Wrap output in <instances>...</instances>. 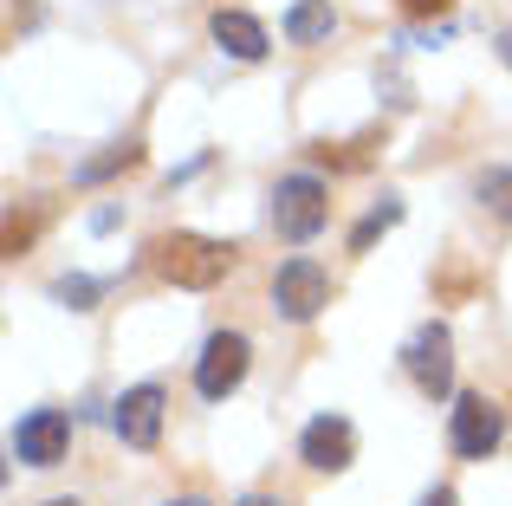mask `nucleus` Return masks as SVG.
<instances>
[{
  "mask_svg": "<svg viewBox=\"0 0 512 506\" xmlns=\"http://www.w3.org/2000/svg\"><path fill=\"white\" fill-rule=\"evenodd\" d=\"M150 266L169 279V286L208 292V286H221V279H227L234 247H227V241H208V234H163V241L150 247Z\"/></svg>",
  "mask_w": 512,
  "mask_h": 506,
  "instance_id": "obj_1",
  "label": "nucleus"
},
{
  "mask_svg": "<svg viewBox=\"0 0 512 506\" xmlns=\"http://www.w3.org/2000/svg\"><path fill=\"white\" fill-rule=\"evenodd\" d=\"M325 221H331V189L318 176H286L273 189V228H279V241L305 247V241L325 234Z\"/></svg>",
  "mask_w": 512,
  "mask_h": 506,
  "instance_id": "obj_2",
  "label": "nucleus"
},
{
  "mask_svg": "<svg viewBox=\"0 0 512 506\" xmlns=\"http://www.w3.org/2000/svg\"><path fill=\"white\" fill-rule=\"evenodd\" d=\"M402 370H409V383L428 396V403L454 390V338H448V325H441V318H428V325L402 344Z\"/></svg>",
  "mask_w": 512,
  "mask_h": 506,
  "instance_id": "obj_3",
  "label": "nucleus"
},
{
  "mask_svg": "<svg viewBox=\"0 0 512 506\" xmlns=\"http://www.w3.org/2000/svg\"><path fill=\"white\" fill-rule=\"evenodd\" d=\"M500 435H506V422H500V409H493L480 390L454 396V416H448V448H454L461 461H487L493 448H500Z\"/></svg>",
  "mask_w": 512,
  "mask_h": 506,
  "instance_id": "obj_4",
  "label": "nucleus"
},
{
  "mask_svg": "<svg viewBox=\"0 0 512 506\" xmlns=\"http://www.w3.org/2000/svg\"><path fill=\"white\" fill-rule=\"evenodd\" d=\"M247 357H253V344L240 338V331H214V338L201 344L195 390L208 396V403H221V396H234L240 383H247Z\"/></svg>",
  "mask_w": 512,
  "mask_h": 506,
  "instance_id": "obj_5",
  "label": "nucleus"
},
{
  "mask_svg": "<svg viewBox=\"0 0 512 506\" xmlns=\"http://www.w3.org/2000/svg\"><path fill=\"white\" fill-rule=\"evenodd\" d=\"M273 305L292 318V325H305V318H318L331 305V273L318 260H286L273 273Z\"/></svg>",
  "mask_w": 512,
  "mask_h": 506,
  "instance_id": "obj_6",
  "label": "nucleus"
},
{
  "mask_svg": "<svg viewBox=\"0 0 512 506\" xmlns=\"http://www.w3.org/2000/svg\"><path fill=\"white\" fill-rule=\"evenodd\" d=\"M65 442H72V416H65V409H33V416L13 429V455H20L26 468H59Z\"/></svg>",
  "mask_w": 512,
  "mask_h": 506,
  "instance_id": "obj_7",
  "label": "nucleus"
},
{
  "mask_svg": "<svg viewBox=\"0 0 512 506\" xmlns=\"http://www.w3.org/2000/svg\"><path fill=\"white\" fill-rule=\"evenodd\" d=\"M299 455H305V468H318V474H344L350 461H357V429H350L344 416H312L305 435H299Z\"/></svg>",
  "mask_w": 512,
  "mask_h": 506,
  "instance_id": "obj_8",
  "label": "nucleus"
},
{
  "mask_svg": "<svg viewBox=\"0 0 512 506\" xmlns=\"http://www.w3.org/2000/svg\"><path fill=\"white\" fill-rule=\"evenodd\" d=\"M163 409H169V396L156 390V383H137V390H124L117 396V435H124L130 448H143V455H150L156 442H163Z\"/></svg>",
  "mask_w": 512,
  "mask_h": 506,
  "instance_id": "obj_9",
  "label": "nucleus"
},
{
  "mask_svg": "<svg viewBox=\"0 0 512 506\" xmlns=\"http://www.w3.org/2000/svg\"><path fill=\"white\" fill-rule=\"evenodd\" d=\"M208 33H214V46L221 52H234V59H266V26L253 20V13H240V7H214V20H208Z\"/></svg>",
  "mask_w": 512,
  "mask_h": 506,
  "instance_id": "obj_10",
  "label": "nucleus"
},
{
  "mask_svg": "<svg viewBox=\"0 0 512 506\" xmlns=\"http://www.w3.org/2000/svg\"><path fill=\"white\" fill-rule=\"evenodd\" d=\"M331 26H338L331 0H292V13H286V39L292 46H318V39H331Z\"/></svg>",
  "mask_w": 512,
  "mask_h": 506,
  "instance_id": "obj_11",
  "label": "nucleus"
},
{
  "mask_svg": "<svg viewBox=\"0 0 512 506\" xmlns=\"http://www.w3.org/2000/svg\"><path fill=\"white\" fill-rule=\"evenodd\" d=\"M137 163H143V150H137V143H117V150L91 156V163L78 169V182H104V176H117V169H137Z\"/></svg>",
  "mask_w": 512,
  "mask_h": 506,
  "instance_id": "obj_12",
  "label": "nucleus"
},
{
  "mask_svg": "<svg viewBox=\"0 0 512 506\" xmlns=\"http://www.w3.org/2000/svg\"><path fill=\"white\" fill-rule=\"evenodd\" d=\"M480 202L500 221H512V169H487V176H480Z\"/></svg>",
  "mask_w": 512,
  "mask_h": 506,
  "instance_id": "obj_13",
  "label": "nucleus"
},
{
  "mask_svg": "<svg viewBox=\"0 0 512 506\" xmlns=\"http://www.w3.org/2000/svg\"><path fill=\"white\" fill-rule=\"evenodd\" d=\"M396 221H402V202H396V195H383V208H376V215L363 221L357 234H350V253H363V247H370V241H376L383 228H396Z\"/></svg>",
  "mask_w": 512,
  "mask_h": 506,
  "instance_id": "obj_14",
  "label": "nucleus"
},
{
  "mask_svg": "<svg viewBox=\"0 0 512 506\" xmlns=\"http://www.w3.org/2000/svg\"><path fill=\"white\" fill-rule=\"evenodd\" d=\"M402 13H415V20H448L454 0H402Z\"/></svg>",
  "mask_w": 512,
  "mask_h": 506,
  "instance_id": "obj_15",
  "label": "nucleus"
},
{
  "mask_svg": "<svg viewBox=\"0 0 512 506\" xmlns=\"http://www.w3.org/2000/svg\"><path fill=\"white\" fill-rule=\"evenodd\" d=\"M59 299H72L78 312H85V305H91V279H65V286H59Z\"/></svg>",
  "mask_w": 512,
  "mask_h": 506,
  "instance_id": "obj_16",
  "label": "nucleus"
},
{
  "mask_svg": "<svg viewBox=\"0 0 512 506\" xmlns=\"http://www.w3.org/2000/svg\"><path fill=\"white\" fill-rule=\"evenodd\" d=\"M422 506H454V494H448V487H435V494H422Z\"/></svg>",
  "mask_w": 512,
  "mask_h": 506,
  "instance_id": "obj_17",
  "label": "nucleus"
},
{
  "mask_svg": "<svg viewBox=\"0 0 512 506\" xmlns=\"http://www.w3.org/2000/svg\"><path fill=\"white\" fill-rule=\"evenodd\" d=\"M240 506H286V500H273V494H247Z\"/></svg>",
  "mask_w": 512,
  "mask_h": 506,
  "instance_id": "obj_18",
  "label": "nucleus"
},
{
  "mask_svg": "<svg viewBox=\"0 0 512 506\" xmlns=\"http://www.w3.org/2000/svg\"><path fill=\"white\" fill-rule=\"evenodd\" d=\"M500 59L512 65V26H506V33H500Z\"/></svg>",
  "mask_w": 512,
  "mask_h": 506,
  "instance_id": "obj_19",
  "label": "nucleus"
},
{
  "mask_svg": "<svg viewBox=\"0 0 512 506\" xmlns=\"http://www.w3.org/2000/svg\"><path fill=\"white\" fill-rule=\"evenodd\" d=\"M169 506H208V500H169Z\"/></svg>",
  "mask_w": 512,
  "mask_h": 506,
  "instance_id": "obj_20",
  "label": "nucleus"
},
{
  "mask_svg": "<svg viewBox=\"0 0 512 506\" xmlns=\"http://www.w3.org/2000/svg\"><path fill=\"white\" fill-rule=\"evenodd\" d=\"M46 506H78V500H46Z\"/></svg>",
  "mask_w": 512,
  "mask_h": 506,
  "instance_id": "obj_21",
  "label": "nucleus"
}]
</instances>
